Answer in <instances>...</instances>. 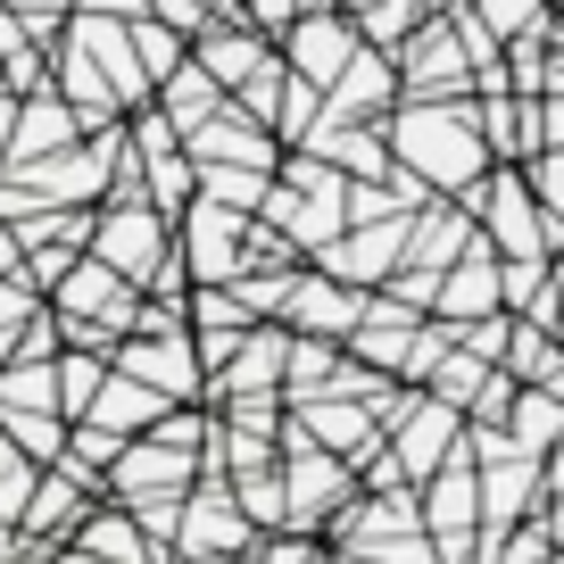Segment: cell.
Here are the masks:
<instances>
[{
  "instance_id": "cell-1",
  "label": "cell",
  "mask_w": 564,
  "mask_h": 564,
  "mask_svg": "<svg viewBox=\"0 0 564 564\" xmlns=\"http://www.w3.org/2000/svg\"><path fill=\"white\" fill-rule=\"evenodd\" d=\"M382 141H390V166H406L432 199H465L481 175H490L474 100H399L382 117Z\"/></svg>"
},
{
  "instance_id": "cell-2",
  "label": "cell",
  "mask_w": 564,
  "mask_h": 564,
  "mask_svg": "<svg viewBox=\"0 0 564 564\" xmlns=\"http://www.w3.org/2000/svg\"><path fill=\"white\" fill-rule=\"evenodd\" d=\"M51 316H58V340H67V349L108 357L124 333H133V316H141V291H133L124 274H108L100 258H75L67 274L51 282Z\"/></svg>"
},
{
  "instance_id": "cell-3",
  "label": "cell",
  "mask_w": 564,
  "mask_h": 564,
  "mask_svg": "<svg viewBox=\"0 0 564 564\" xmlns=\"http://www.w3.org/2000/svg\"><path fill=\"white\" fill-rule=\"evenodd\" d=\"M166 249H175V225H166V216L133 192V183H117V192L91 208V241H84V258H100L108 274H124L133 291L166 265Z\"/></svg>"
},
{
  "instance_id": "cell-4",
  "label": "cell",
  "mask_w": 564,
  "mask_h": 564,
  "mask_svg": "<svg viewBox=\"0 0 564 564\" xmlns=\"http://www.w3.org/2000/svg\"><path fill=\"white\" fill-rule=\"evenodd\" d=\"M465 208H474V232L490 241V258H556L564 249V225L540 216L523 166H490V175L465 192Z\"/></svg>"
},
{
  "instance_id": "cell-5",
  "label": "cell",
  "mask_w": 564,
  "mask_h": 564,
  "mask_svg": "<svg viewBox=\"0 0 564 564\" xmlns=\"http://www.w3.org/2000/svg\"><path fill=\"white\" fill-rule=\"evenodd\" d=\"M390 67H399V100H474V67H465V42L448 34V18H423L415 34H399Z\"/></svg>"
},
{
  "instance_id": "cell-6",
  "label": "cell",
  "mask_w": 564,
  "mask_h": 564,
  "mask_svg": "<svg viewBox=\"0 0 564 564\" xmlns=\"http://www.w3.org/2000/svg\"><path fill=\"white\" fill-rule=\"evenodd\" d=\"M108 373H133L141 390H159L175 406H208V373L192 357V333H124L108 349Z\"/></svg>"
},
{
  "instance_id": "cell-7",
  "label": "cell",
  "mask_w": 564,
  "mask_h": 564,
  "mask_svg": "<svg viewBox=\"0 0 564 564\" xmlns=\"http://www.w3.org/2000/svg\"><path fill=\"white\" fill-rule=\"evenodd\" d=\"M249 547H258V531L232 507L225 474H199L183 490V514H175V556H249Z\"/></svg>"
},
{
  "instance_id": "cell-8",
  "label": "cell",
  "mask_w": 564,
  "mask_h": 564,
  "mask_svg": "<svg viewBox=\"0 0 564 564\" xmlns=\"http://www.w3.org/2000/svg\"><path fill=\"white\" fill-rule=\"evenodd\" d=\"M241 241H249V216L216 208V199H192L175 216V258L192 282H232L241 274Z\"/></svg>"
},
{
  "instance_id": "cell-9",
  "label": "cell",
  "mask_w": 564,
  "mask_h": 564,
  "mask_svg": "<svg viewBox=\"0 0 564 564\" xmlns=\"http://www.w3.org/2000/svg\"><path fill=\"white\" fill-rule=\"evenodd\" d=\"M199 481V457H183V448H159L150 432L141 441L117 448V465L100 474V498H117V507H141V498H183Z\"/></svg>"
},
{
  "instance_id": "cell-10",
  "label": "cell",
  "mask_w": 564,
  "mask_h": 564,
  "mask_svg": "<svg viewBox=\"0 0 564 564\" xmlns=\"http://www.w3.org/2000/svg\"><path fill=\"white\" fill-rule=\"evenodd\" d=\"M357 316H366V291H357V282H333L324 265H300L274 324H282V333H307V340H349Z\"/></svg>"
},
{
  "instance_id": "cell-11",
  "label": "cell",
  "mask_w": 564,
  "mask_h": 564,
  "mask_svg": "<svg viewBox=\"0 0 564 564\" xmlns=\"http://www.w3.org/2000/svg\"><path fill=\"white\" fill-rule=\"evenodd\" d=\"M474 498H481V531H514L540 514V457H523V448H498V457L474 465Z\"/></svg>"
},
{
  "instance_id": "cell-12",
  "label": "cell",
  "mask_w": 564,
  "mask_h": 564,
  "mask_svg": "<svg viewBox=\"0 0 564 564\" xmlns=\"http://www.w3.org/2000/svg\"><path fill=\"white\" fill-rule=\"evenodd\" d=\"M183 159H192V166H258V175H274V166H282V141L265 133L258 117H241V108H216L208 124L183 133Z\"/></svg>"
},
{
  "instance_id": "cell-13",
  "label": "cell",
  "mask_w": 564,
  "mask_h": 564,
  "mask_svg": "<svg viewBox=\"0 0 564 564\" xmlns=\"http://www.w3.org/2000/svg\"><path fill=\"white\" fill-rule=\"evenodd\" d=\"M357 42H366V34H357V18H340V9H316V18H300L291 34L274 42V51H282V67L300 75V84L324 91V84H333V75L357 58Z\"/></svg>"
},
{
  "instance_id": "cell-14",
  "label": "cell",
  "mask_w": 564,
  "mask_h": 564,
  "mask_svg": "<svg viewBox=\"0 0 564 564\" xmlns=\"http://www.w3.org/2000/svg\"><path fill=\"white\" fill-rule=\"evenodd\" d=\"M390 108H399V67H390V51L357 42V58L324 84V117H340V124H382Z\"/></svg>"
},
{
  "instance_id": "cell-15",
  "label": "cell",
  "mask_w": 564,
  "mask_h": 564,
  "mask_svg": "<svg viewBox=\"0 0 564 564\" xmlns=\"http://www.w3.org/2000/svg\"><path fill=\"white\" fill-rule=\"evenodd\" d=\"M291 423H300L316 448H333L349 474L373 457V448H382V423H373L366 399H300V406H291Z\"/></svg>"
},
{
  "instance_id": "cell-16",
  "label": "cell",
  "mask_w": 564,
  "mask_h": 564,
  "mask_svg": "<svg viewBox=\"0 0 564 564\" xmlns=\"http://www.w3.org/2000/svg\"><path fill=\"white\" fill-rule=\"evenodd\" d=\"M282 349H291L282 324H249V333L232 340V357L208 373V406L216 399H258V390H274V399H282Z\"/></svg>"
},
{
  "instance_id": "cell-17",
  "label": "cell",
  "mask_w": 564,
  "mask_h": 564,
  "mask_svg": "<svg viewBox=\"0 0 564 564\" xmlns=\"http://www.w3.org/2000/svg\"><path fill=\"white\" fill-rule=\"evenodd\" d=\"M465 441V432H457ZM415 514L432 540H465V531H481V498H474V457L465 448H448V465L432 481H415Z\"/></svg>"
},
{
  "instance_id": "cell-18",
  "label": "cell",
  "mask_w": 564,
  "mask_h": 564,
  "mask_svg": "<svg viewBox=\"0 0 564 564\" xmlns=\"http://www.w3.org/2000/svg\"><path fill=\"white\" fill-rule=\"evenodd\" d=\"M474 241H481V232H474V208H465V199H423V208L406 216V258L399 265L441 274V265H457Z\"/></svg>"
},
{
  "instance_id": "cell-19",
  "label": "cell",
  "mask_w": 564,
  "mask_h": 564,
  "mask_svg": "<svg viewBox=\"0 0 564 564\" xmlns=\"http://www.w3.org/2000/svg\"><path fill=\"white\" fill-rule=\"evenodd\" d=\"M432 316H441V324L498 316V258H490V241H474L457 265H441V274H432Z\"/></svg>"
},
{
  "instance_id": "cell-20",
  "label": "cell",
  "mask_w": 564,
  "mask_h": 564,
  "mask_svg": "<svg viewBox=\"0 0 564 564\" xmlns=\"http://www.w3.org/2000/svg\"><path fill=\"white\" fill-rule=\"evenodd\" d=\"M474 124L490 166H523L540 150V100H523V91H474Z\"/></svg>"
},
{
  "instance_id": "cell-21",
  "label": "cell",
  "mask_w": 564,
  "mask_h": 564,
  "mask_svg": "<svg viewBox=\"0 0 564 564\" xmlns=\"http://www.w3.org/2000/svg\"><path fill=\"white\" fill-rule=\"evenodd\" d=\"M175 399H159V390H141L133 373H100V390H91V406L75 423H100V432H117V441H141L150 423L166 415Z\"/></svg>"
},
{
  "instance_id": "cell-22",
  "label": "cell",
  "mask_w": 564,
  "mask_h": 564,
  "mask_svg": "<svg viewBox=\"0 0 564 564\" xmlns=\"http://www.w3.org/2000/svg\"><path fill=\"white\" fill-rule=\"evenodd\" d=\"M192 58L216 75V91L232 100V91H241L258 67H274V42H265V34H249V25H208V34L192 42Z\"/></svg>"
},
{
  "instance_id": "cell-23",
  "label": "cell",
  "mask_w": 564,
  "mask_h": 564,
  "mask_svg": "<svg viewBox=\"0 0 564 564\" xmlns=\"http://www.w3.org/2000/svg\"><path fill=\"white\" fill-rule=\"evenodd\" d=\"M150 108H159L166 124H175V141L192 133V124H208L216 108H225V91H216V75L199 67V58H183L175 75H159V91H150Z\"/></svg>"
},
{
  "instance_id": "cell-24",
  "label": "cell",
  "mask_w": 564,
  "mask_h": 564,
  "mask_svg": "<svg viewBox=\"0 0 564 564\" xmlns=\"http://www.w3.org/2000/svg\"><path fill=\"white\" fill-rule=\"evenodd\" d=\"M498 432H507L523 457L556 448V441H564V390H523V382H514V399H507V415H498Z\"/></svg>"
},
{
  "instance_id": "cell-25",
  "label": "cell",
  "mask_w": 564,
  "mask_h": 564,
  "mask_svg": "<svg viewBox=\"0 0 564 564\" xmlns=\"http://www.w3.org/2000/svg\"><path fill=\"white\" fill-rule=\"evenodd\" d=\"M481 25H490V42L507 51V42H556V0H465Z\"/></svg>"
},
{
  "instance_id": "cell-26",
  "label": "cell",
  "mask_w": 564,
  "mask_h": 564,
  "mask_svg": "<svg viewBox=\"0 0 564 564\" xmlns=\"http://www.w3.org/2000/svg\"><path fill=\"white\" fill-rule=\"evenodd\" d=\"M124 42H133V58H141V75H150V91H159V75H175L183 58H192V42H183L175 25H159L150 9H141V18H124Z\"/></svg>"
},
{
  "instance_id": "cell-27",
  "label": "cell",
  "mask_w": 564,
  "mask_h": 564,
  "mask_svg": "<svg viewBox=\"0 0 564 564\" xmlns=\"http://www.w3.org/2000/svg\"><path fill=\"white\" fill-rule=\"evenodd\" d=\"M232 507L249 514V531H282V474L274 465H249V474H225Z\"/></svg>"
},
{
  "instance_id": "cell-28",
  "label": "cell",
  "mask_w": 564,
  "mask_h": 564,
  "mask_svg": "<svg viewBox=\"0 0 564 564\" xmlns=\"http://www.w3.org/2000/svg\"><path fill=\"white\" fill-rule=\"evenodd\" d=\"M265 183H274V175H258V166H199L192 199H216V208H232V216H258Z\"/></svg>"
},
{
  "instance_id": "cell-29",
  "label": "cell",
  "mask_w": 564,
  "mask_h": 564,
  "mask_svg": "<svg viewBox=\"0 0 564 564\" xmlns=\"http://www.w3.org/2000/svg\"><path fill=\"white\" fill-rule=\"evenodd\" d=\"M100 373H108V357H91V349H58L51 357V382H58V415H84L91 406V390H100Z\"/></svg>"
},
{
  "instance_id": "cell-30",
  "label": "cell",
  "mask_w": 564,
  "mask_h": 564,
  "mask_svg": "<svg viewBox=\"0 0 564 564\" xmlns=\"http://www.w3.org/2000/svg\"><path fill=\"white\" fill-rule=\"evenodd\" d=\"M523 183H531V199H540L547 225H564V150H531V159H523Z\"/></svg>"
},
{
  "instance_id": "cell-31",
  "label": "cell",
  "mask_w": 564,
  "mask_h": 564,
  "mask_svg": "<svg viewBox=\"0 0 564 564\" xmlns=\"http://www.w3.org/2000/svg\"><path fill=\"white\" fill-rule=\"evenodd\" d=\"M333 547L316 540V531H258V547H249V564H324Z\"/></svg>"
},
{
  "instance_id": "cell-32",
  "label": "cell",
  "mask_w": 564,
  "mask_h": 564,
  "mask_svg": "<svg viewBox=\"0 0 564 564\" xmlns=\"http://www.w3.org/2000/svg\"><path fill=\"white\" fill-rule=\"evenodd\" d=\"M150 18H159V25H175V34L183 42H199V34H208V0H150Z\"/></svg>"
},
{
  "instance_id": "cell-33",
  "label": "cell",
  "mask_w": 564,
  "mask_h": 564,
  "mask_svg": "<svg viewBox=\"0 0 564 564\" xmlns=\"http://www.w3.org/2000/svg\"><path fill=\"white\" fill-rule=\"evenodd\" d=\"M540 150H564V91H540Z\"/></svg>"
},
{
  "instance_id": "cell-34",
  "label": "cell",
  "mask_w": 564,
  "mask_h": 564,
  "mask_svg": "<svg viewBox=\"0 0 564 564\" xmlns=\"http://www.w3.org/2000/svg\"><path fill=\"white\" fill-rule=\"evenodd\" d=\"M150 0H75V18H141Z\"/></svg>"
},
{
  "instance_id": "cell-35",
  "label": "cell",
  "mask_w": 564,
  "mask_h": 564,
  "mask_svg": "<svg viewBox=\"0 0 564 564\" xmlns=\"http://www.w3.org/2000/svg\"><path fill=\"white\" fill-rule=\"evenodd\" d=\"M531 523L547 531V547H564V490H556V498H540V514H531Z\"/></svg>"
},
{
  "instance_id": "cell-36",
  "label": "cell",
  "mask_w": 564,
  "mask_h": 564,
  "mask_svg": "<svg viewBox=\"0 0 564 564\" xmlns=\"http://www.w3.org/2000/svg\"><path fill=\"white\" fill-rule=\"evenodd\" d=\"M556 490H564V441L540 448V498H556Z\"/></svg>"
},
{
  "instance_id": "cell-37",
  "label": "cell",
  "mask_w": 564,
  "mask_h": 564,
  "mask_svg": "<svg viewBox=\"0 0 564 564\" xmlns=\"http://www.w3.org/2000/svg\"><path fill=\"white\" fill-rule=\"evenodd\" d=\"M333 9H340V18H366V9H373V0H333Z\"/></svg>"
},
{
  "instance_id": "cell-38",
  "label": "cell",
  "mask_w": 564,
  "mask_h": 564,
  "mask_svg": "<svg viewBox=\"0 0 564 564\" xmlns=\"http://www.w3.org/2000/svg\"><path fill=\"white\" fill-rule=\"evenodd\" d=\"M166 564H225V556H166Z\"/></svg>"
},
{
  "instance_id": "cell-39",
  "label": "cell",
  "mask_w": 564,
  "mask_h": 564,
  "mask_svg": "<svg viewBox=\"0 0 564 564\" xmlns=\"http://www.w3.org/2000/svg\"><path fill=\"white\" fill-rule=\"evenodd\" d=\"M340 564H373V556H340Z\"/></svg>"
},
{
  "instance_id": "cell-40",
  "label": "cell",
  "mask_w": 564,
  "mask_h": 564,
  "mask_svg": "<svg viewBox=\"0 0 564 564\" xmlns=\"http://www.w3.org/2000/svg\"><path fill=\"white\" fill-rule=\"evenodd\" d=\"M556 25H564V0H556Z\"/></svg>"
}]
</instances>
